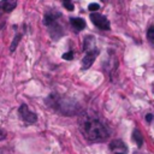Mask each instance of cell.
I'll return each instance as SVG.
<instances>
[{
    "label": "cell",
    "mask_w": 154,
    "mask_h": 154,
    "mask_svg": "<svg viewBox=\"0 0 154 154\" xmlns=\"http://www.w3.org/2000/svg\"><path fill=\"white\" fill-rule=\"evenodd\" d=\"M81 131L90 142H103L109 136L107 126L95 117L84 118L81 123Z\"/></svg>",
    "instance_id": "obj_1"
},
{
    "label": "cell",
    "mask_w": 154,
    "mask_h": 154,
    "mask_svg": "<svg viewBox=\"0 0 154 154\" xmlns=\"http://www.w3.org/2000/svg\"><path fill=\"white\" fill-rule=\"evenodd\" d=\"M46 103L53 108L55 112L63 114V116H75L78 113L79 111V105L76 100L52 93L47 99H46Z\"/></svg>",
    "instance_id": "obj_2"
},
{
    "label": "cell",
    "mask_w": 154,
    "mask_h": 154,
    "mask_svg": "<svg viewBox=\"0 0 154 154\" xmlns=\"http://www.w3.org/2000/svg\"><path fill=\"white\" fill-rule=\"evenodd\" d=\"M90 20L93 22V24L99 28L100 30H109L111 25H109V20L106 18V16L96 13V12H91L90 13Z\"/></svg>",
    "instance_id": "obj_3"
},
{
    "label": "cell",
    "mask_w": 154,
    "mask_h": 154,
    "mask_svg": "<svg viewBox=\"0 0 154 154\" xmlns=\"http://www.w3.org/2000/svg\"><path fill=\"white\" fill-rule=\"evenodd\" d=\"M18 113L22 118L23 122H25L26 124H35L37 120V116L36 113H34L32 111L29 109V107L26 105H20V107L18 108Z\"/></svg>",
    "instance_id": "obj_4"
},
{
    "label": "cell",
    "mask_w": 154,
    "mask_h": 154,
    "mask_svg": "<svg viewBox=\"0 0 154 154\" xmlns=\"http://www.w3.org/2000/svg\"><path fill=\"white\" fill-rule=\"evenodd\" d=\"M17 2H18V0H1L0 1V18L6 13L12 12L16 8ZM2 25H4V23L0 22V29L2 28Z\"/></svg>",
    "instance_id": "obj_5"
},
{
    "label": "cell",
    "mask_w": 154,
    "mask_h": 154,
    "mask_svg": "<svg viewBox=\"0 0 154 154\" xmlns=\"http://www.w3.org/2000/svg\"><path fill=\"white\" fill-rule=\"evenodd\" d=\"M97 55H99V49L97 48H93V49L87 51L85 57L82 59V69L83 70L89 69L93 65V63H94V60L96 59Z\"/></svg>",
    "instance_id": "obj_6"
},
{
    "label": "cell",
    "mask_w": 154,
    "mask_h": 154,
    "mask_svg": "<svg viewBox=\"0 0 154 154\" xmlns=\"http://www.w3.org/2000/svg\"><path fill=\"white\" fill-rule=\"evenodd\" d=\"M48 32H49V36L53 38V40H59L61 36H64V28L63 25L57 20L52 24H49L48 26Z\"/></svg>",
    "instance_id": "obj_7"
},
{
    "label": "cell",
    "mask_w": 154,
    "mask_h": 154,
    "mask_svg": "<svg viewBox=\"0 0 154 154\" xmlns=\"http://www.w3.org/2000/svg\"><path fill=\"white\" fill-rule=\"evenodd\" d=\"M109 149L113 154H128V146L119 138L109 143Z\"/></svg>",
    "instance_id": "obj_8"
},
{
    "label": "cell",
    "mask_w": 154,
    "mask_h": 154,
    "mask_svg": "<svg viewBox=\"0 0 154 154\" xmlns=\"http://www.w3.org/2000/svg\"><path fill=\"white\" fill-rule=\"evenodd\" d=\"M59 18H61V12L54 10V8H51L48 10L46 13H45V17H43V23L46 26H48L49 24L57 22Z\"/></svg>",
    "instance_id": "obj_9"
},
{
    "label": "cell",
    "mask_w": 154,
    "mask_h": 154,
    "mask_svg": "<svg viewBox=\"0 0 154 154\" xmlns=\"http://www.w3.org/2000/svg\"><path fill=\"white\" fill-rule=\"evenodd\" d=\"M70 24L76 31H81L85 28V20L81 17H71L70 18Z\"/></svg>",
    "instance_id": "obj_10"
},
{
    "label": "cell",
    "mask_w": 154,
    "mask_h": 154,
    "mask_svg": "<svg viewBox=\"0 0 154 154\" xmlns=\"http://www.w3.org/2000/svg\"><path fill=\"white\" fill-rule=\"evenodd\" d=\"M132 140H134V142H136V144L138 147H142V144H143V136H142V134L140 132L138 129H134V131H132Z\"/></svg>",
    "instance_id": "obj_11"
},
{
    "label": "cell",
    "mask_w": 154,
    "mask_h": 154,
    "mask_svg": "<svg viewBox=\"0 0 154 154\" xmlns=\"http://www.w3.org/2000/svg\"><path fill=\"white\" fill-rule=\"evenodd\" d=\"M94 43H95V37H94V36H87V37L84 38L83 49L87 52V51H89V49L95 48V47H94Z\"/></svg>",
    "instance_id": "obj_12"
},
{
    "label": "cell",
    "mask_w": 154,
    "mask_h": 154,
    "mask_svg": "<svg viewBox=\"0 0 154 154\" xmlns=\"http://www.w3.org/2000/svg\"><path fill=\"white\" fill-rule=\"evenodd\" d=\"M20 38H22V34L20 32H17L16 36H14V38H13V41H12V43H11V46H10V51L11 52H14L16 51V47L18 46Z\"/></svg>",
    "instance_id": "obj_13"
},
{
    "label": "cell",
    "mask_w": 154,
    "mask_h": 154,
    "mask_svg": "<svg viewBox=\"0 0 154 154\" xmlns=\"http://www.w3.org/2000/svg\"><path fill=\"white\" fill-rule=\"evenodd\" d=\"M147 38H148V41H149L150 43L154 42V26H153V25H150V26L148 28V31H147Z\"/></svg>",
    "instance_id": "obj_14"
},
{
    "label": "cell",
    "mask_w": 154,
    "mask_h": 154,
    "mask_svg": "<svg viewBox=\"0 0 154 154\" xmlns=\"http://www.w3.org/2000/svg\"><path fill=\"white\" fill-rule=\"evenodd\" d=\"M61 1H63L64 7H65L67 11H73V5H72L71 0H61Z\"/></svg>",
    "instance_id": "obj_15"
},
{
    "label": "cell",
    "mask_w": 154,
    "mask_h": 154,
    "mask_svg": "<svg viewBox=\"0 0 154 154\" xmlns=\"http://www.w3.org/2000/svg\"><path fill=\"white\" fill-rule=\"evenodd\" d=\"M99 8H100V5L96 4V2H91V4H89V6H88V10L91 11V12H96Z\"/></svg>",
    "instance_id": "obj_16"
},
{
    "label": "cell",
    "mask_w": 154,
    "mask_h": 154,
    "mask_svg": "<svg viewBox=\"0 0 154 154\" xmlns=\"http://www.w3.org/2000/svg\"><path fill=\"white\" fill-rule=\"evenodd\" d=\"M63 59L64 60H72L73 59V52L72 51H69V52L64 53L63 54Z\"/></svg>",
    "instance_id": "obj_17"
},
{
    "label": "cell",
    "mask_w": 154,
    "mask_h": 154,
    "mask_svg": "<svg viewBox=\"0 0 154 154\" xmlns=\"http://www.w3.org/2000/svg\"><path fill=\"white\" fill-rule=\"evenodd\" d=\"M6 136H7L6 131H5V130H2V129H0V141H4V140L6 138Z\"/></svg>",
    "instance_id": "obj_18"
},
{
    "label": "cell",
    "mask_w": 154,
    "mask_h": 154,
    "mask_svg": "<svg viewBox=\"0 0 154 154\" xmlns=\"http://www.w3.org/2000/svg\"><path fill=\"white\" fill-rule=\"evenodd\" d=\"M152 119H153V114H152V113H148V114L146 116V120H147L148 123H150Z\"/></svg>",
    "instance_id": "obj_19"
},
{
    "label": "cell",
    "mask_w": 154,
    "mask_h": 154,
    "mask_svg": "<svg viewBox=\"0 0 154 154\" xmlns=\"http://www.w3.org/2000/svg\"><path fill=\"white\" fill-rule=\"evenodd\" d=\"M0 154H4V153H2V152H1V150H0Z\"/></svg>",
    "instance_id": "obj_20"
}]
</instances>
